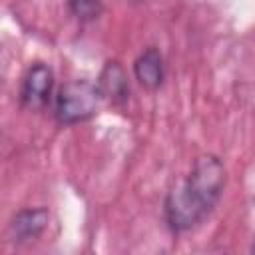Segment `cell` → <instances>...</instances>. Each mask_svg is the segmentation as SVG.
<instances>
[{
	"mask_svg": "<svg viewBox=\"0 0 255 255\" xmlns=\"http://www.w3.org/2000/svg\"><path fill=\"white\" fill-rule=\"evenodd\" d=\"M163 56L155 48H145L133 62V76L145 90H157L163 82Z\"/></svg>",
	"mask_w": 255,
	"mask_h": 255,
	"instance_id": "obj_6",
	"label": "cell"
},
{
	"mask_svg": "<svg viewBox=\"0 0 255 255\" xmlns=\"http://www.w3.org/2000/svg\"><path fill=\"white\" fill-rule=\"evenodd\" d=\"M68 6L72 10V14L82 22L96 20L104 8L102 0H68Z\"/></svg>",
	"mask_w": 255,
	"mask_h": 255,
	"instance_id": "obj_7",
	"label": "cell"
},
{
	"mask_svg": "<svg viewBox=\"0 0 255 255\" xmlns=\"http://www.w3.org/2000/svg\"><path fill=\"white\" fill-rule=\"evenodd\" d=\"M52 88H54V74L52 70L42 64L36 62L28 68V72L24 74L22 80V88H20V102L24 108L28 110H42L48 106L50 96H52Z\"/></svg>",
	"mask_w": 255,
	"mask_h": 255,
	"instance_id": "obj_3",
	"label": "cell"
},
{
	"mask_svg": "<svg viewBox=\"0 0 255 255\" xmlns=\"http://www.w3.org/2000/svg\"><path fill=\"white\" fill-rule=\"evenodd\" d=\"M100 92L90 80H70L60 86L54 104V116L60 124L72 126L86 122L98 114Z\"/></svg>",
	"mask_w": 255,
	"mask_h": 255,
	"instance_id": "obj_2",
	"label": "cell"
},
{
	"mask_svg": "<svg viewBox=\"0 0 255 255\" xmlns=\"http://www.w3.org/2000/svg\"><path fill=\"white\" fill-rule=\"evenodd\" d=\"M48 219H50V213L46 207H30V209H22L18 211L12 221H10V237L12 241L16 243H28V241H34L38 239L46 225H48Z\"/></svg>",
	"mask_w": 255,
	"mask_h": 255,
	"instance_id": "obj_4",
	"label": "cell"
},
{
	"mask_svg": "<svg viewBox=\"0 0 255 255\" xmlns=\"http://www.w3.org/2000/svg\"><path fill=\"white\" fill-rule=\"evenodd\" d=\"M96 88H98L102 100H110L112 104H124L129 98L128 74L116 60L104 64V68L96 80Z\"/></svg>",
	"mask_w": 255,
	"mask_h": 255,
	"instance_id": "obj_5",
	"label": "cell"
},
{
	"mask_svg": "<svg viewBox=\"0 0 255 255\" xmlns=\"http://www.w3.org/2000/svg\"><path fill=\"white\" fill-rule=\"evenodd\" d=\"M227 181L223 161L213 153L195 159L189 175L175 185L163 203V215L171 231L183 233L197 227L219 203Z\"/></svg>",
	"mask_w": 255,
	"mask_h": 255,
	"instance_id": "obj_1",
	"label": "cell"
}]
</instances>
